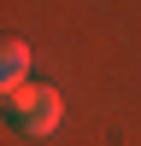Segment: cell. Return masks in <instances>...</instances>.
<instances>
[{"mask_svg":"<svg viewBox=\"0 0 141 146\" xmlns=\"http://www.w3.org/2000/svg\"><path fill=\"white\" fill-rule=\"evenodd\" d=\"M6 123L18 129L23 140H47L59 123H65V100H59V88H47V82H23V88L6 94Z\"/></svg>","mask_w":141,"mask_h":146,"instance_id":"obj_1","label":"cell"},{"mask_svg":"<svg viewBox=\"0 0 141 146\" xmlns=\"http://www.w3.org/2000/svg\"><path fill=\"white\" fill-rule=\"evenodd\" d=\"M30 64H35V53H30V41H18V35H12L6 41V53H0V88H23V82H30Z\"/></svg>","mask_w":141,"mask_h":146,"instance_id":"obj_2","label":"cell"}]
</instances>
